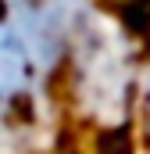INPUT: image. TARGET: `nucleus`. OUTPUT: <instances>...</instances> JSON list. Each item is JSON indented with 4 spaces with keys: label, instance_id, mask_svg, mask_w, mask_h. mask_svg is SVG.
<instances>
[{
    "label": "nucleus",
    "instance_id": "obj_5",
    "mask_svg": "<svg viewBox=\"0 0 150 154\" xmlns=\"http://www.w3.org/2000/svg\"><path fill=\"white\" fill-rule=\"evenodd\" d=\"M143 100H147V118H150V72H147V79H143Z\"/></svg>",
    "mask_w": 150,
    "mask_h": 154
},
{
    "label": "nucleus",
    "instance_id": "obj_3",
    "mask_svg": "<svg viewBox=\"0 0 150 154\" xmlns=\"http://www.w3.org/2000/svg\"><path fill=\"white\" fill-rule=\"evenodd\" d=\"M36 75L39 72L29 50L0 14V129H25L32 122L29 100H32Z\"/></svg>",
    "mask_w": 150,
    "mask_h": 154
},
{
    "label": "nucleus",
    "instance_id": "obj_1",
    "mask_svg": "<svg viewBox=\"0 0 150 154\" xmlns=\"http://www.w3.org/2000/svg\"><path fill=\"white\" fill-rule=\"evenodd\" d=\"M72 93L79 108L89 118H97L104 129L125 125V115L132 108V47L129 36L104 22L100 14H82L72 32Z\"/></svg>",
    "mask_w": 150,
    "mask_h": 154
},
{
    "label": "nucleus",
    "instance_id": "obj_4",
    "mask_svg": "<svg viewBox=\"0 0 150 154\" xmlns=\"http://www.w3.org/2000/svg\"><path fill=\"white\" fill-rule=\"evenodd\" d=\"M125 36H150V0H129L122 4V25Z\"/></svg>",
    "mask_w": 150,
    "mask_h": 154
},
{
    "label": "nucleus",
    "instance_id": "obj_2",
    "mask_svg": "<svg viewBox=\"0 0 150 154\" xmlns=\"http://www.w3.org/2000/svg\"><path fill=\"white\" fill-rule=\"evenodd\" d=\"M82 14V0H4V22L29 50L39 75L57 68Z\"/></svg>",
    "mask_w": 150,
    "mask_h": 154
}]
</instances>
